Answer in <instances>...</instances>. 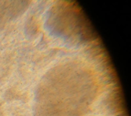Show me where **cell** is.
Returning a JSON list of instances; mask_svg holds the SVG:
<instances>
[{"instance_id": "1", "label": "cell", "mask_w": 131, "mask_h": 116, "mask_svg": "<svg viewBox=\"0 0 131 116\" xmlns=\"http://www.w3.org/2000/svg\"><path fill=\"white\" fill-rule=\"evenodd\" d=\"M26 4L24 1H0V28L21 14Z\"/></svg>"}]
</instances>
